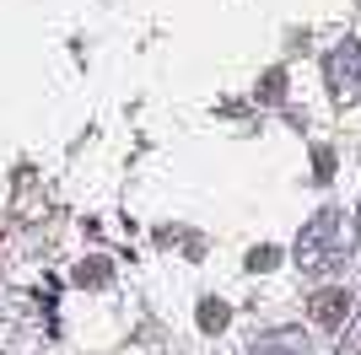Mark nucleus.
<instances>
[{
    "label": "nucleus",
    "instance_id": "nucleus-8",
    "mask_svg": "<svg viewBox=\"0 0 361 355\" xmlns=\"http://www.w3.org/2000/svg\"><path fill=\"white\" fill-rule=\"evenodd\" d=\"M313 162H318V167H313V173H318V178H329V173H334V156H329V151H318Z\"/></svg>",
    "mask_w": 361,
    "mask_h": 355
},
{
    "label": "nucleus",
    "instance_id": "nucleus-1",
    "mask_svg": "<svg viewBox=\"0 0 361 355\" xmlns=\"http://www.w3.org/2000/svg\"><path fill=\"white\" fill-rule=\"evenodd\" d=\"M307 275H324L345 259V216L340 210H318L313 221L297 232V253H291Z\"/></svg>",
    "mask_w": 361,
    "mask_h": 355
},
{
    "label": "nucleus",
    "instance_id": "nucleus-2",
    "mask_svg": "<svg viewBox=\"0 0 361 355\" xmlns=\"http://www.w3.org/2000/svg\"><path fill=\"white\" fill-rule=\"evenodd\" d=\"M329 87L340 103H356L361 97V38H345L329 54Z\"/></svg>",
    "mask_w": 361,
    "mask_h": 355
},
{
    "label": "nucleus",
    "instance_id": "nucleus-7",
    "mask_svg": "<svg viewBox=\"0 0 361 355\" xmlns=\"http://www.w3.org/2000/svg\"><path fill=\"white\" fill-rule=\"evenodd\" d=\"M281 92H286V75H281V70H270V75H264V103H275Z\"/></svg>",
    "mask_w": 361,
    "mask_h": 355
},
{
    "label": "nucleus",
    "instance_id": "nucleus-4",
    "mask_svg": "<svg viewBox=\"0 0 361 355\" xmlns=\"http://www.w3.org/2000/svg\"><path fill=\"white\" fill-rule=\"evenodd\" d=\"M226 318H232V312H226V301H200V328H205V334L226 328Z\"/></svg>",
    "mask_w": 361,
    "mask_h": 355
},
{
    "label": "nucleus",
    "instance_id": "nucleus-3",
    "mask_svg": "<svg viewBox=\"0 0 361 355\" xmlns=\"http://www.w3.org/2000/svg\"><path fill=\"white\" fill-rule=\"evenodd\" d=\"M345 312H350V291H334V285H329V291L313 296V323L318 328H340V323H345Z\"/></svg>",
    "mask_w": 361,
    "mask_h": 355
},
{
    "label": "nucleus",
    "instance_id": "nucleus-5",
    "mask_svg": "<svg viewBox=\"0 0 361 355\" xmlns=\"http://www.w3.org/2000/svg\"><path fill=\"white\" fill-rule=\"evenodd\" d=\"M103 280H108V264H103V259H87V264L75 269V285H103Z\"/></svg>",
    "mask_w": 361,
    "mask_h": 355
},
{
    "label": "nucleus",
    "instance_id": "nucleus-6",
    "mask_svg": "<svg viewBox=\"0 0 361 355\" xmlns=\"http://www.w3.org/2000/svg\"><path fill=\"white\" fill-rule=\"evenodd\" d=\"M281 264V248H254L248 253V269H275Z\"/></svg>",
    "mask_w": 361,
    "mask_h": 355
}]
</instances>
